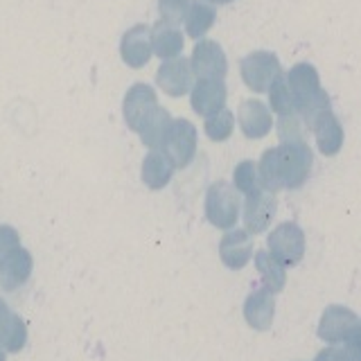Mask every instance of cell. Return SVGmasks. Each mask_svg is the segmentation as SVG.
Returning a JSON list of instances; mask_svg holds the SVG:
<instances>
[{
	"label": "cell",
	"instance_id": "22",
	"mask_svg": "<svg viewBox=\"0 0 361 361\" xmlns=\"http://www.w3.org/2000/svg\"><path fill=\"white\" fill-rule=\"evenodd\" d=\"M169 124H172V116H169L163 106H156L152 113H147L135 133L140 135V140L147 149H161Z\"/></svg>",
	"mask_w": 361,
	"mask_h": 361
},
{
	"label": "cell",
	"instance_id": "33",
	"mask_svg": "<svg viewBox=\"0 0 361 361\" xmlns=\"http://www.w3.org/2000/svg\"><path fill=\"white\" fill-rule=\"evenodd\" d=\"M0 361H5V350L0 348Z\"/></svg>",
	"mask_w": 361,
	"mask_h": 361
},
{
	"label": "cell",
	"instance_id": "26",
	"mask_svg": "<svg viewBox=\"0 0 361 361\" xmlns=\"http://www.w3.org/2000/svg\"><path fill=\"white\" fill-rule=\"evenodd\" d=\"M233 129H235V116L228 109H221L219 113L206 118V124H203V131H206V135L212 142L228 140L233 135Z\"/></svg>",
	"mask_w": 361,
	"mask_h": 361
},
{
	"label": "cell",
	"instance_id": "27",
	"mask_svg": "<svg viewBox=\"0 0 361 361\" xmlns=\"http://www.w3.org/2000/svg\"><path fill=\"white\" fill-rule=\"evenodd\" d=\"M233 185L244 197L253 195V192H257L259 188H262V183H259V174H257V163L242 161L240 165H237L235 172H233Z\"/></svg>",
	"mask_w": 361,
	"mask_h": 361
},
{
	"label": "cell",
	"instance_id": "6",
	"mask_svg": "<svg viewBox=\"0 0 361 361\" xmlns=\"http://www.w3.org/2000/svg\"><path fill=\"white\" fill-rule=\"evenodd\" d=\"M305 246H307L305 233L293 221L278 224L267 237V251L285 267H296L300 262L305 257Z\"/></svg>",
	"mask_w": 361,
	"mask_h": 361
},
{
	"label": "cell",
	"instance_id": "21",
	"mask_svg": "<svg viewBox=\"0 0 361 361\" xmlns=\"http://www.w3.org/2000/svg\"><path fill=\"white\" fill-rule=\"evenodd\" d=\"M152 50L165 61L174 59L183 50V34L172 23L158 20L152 27Z\"/></svg>",
	"mask_w": 361,
	"mask_h": 361
},
{
	"label": "cell",
	"instance_id": "15",
	"mask_svg": "<svg viewBox=\"0 0 361 361\" xmlns=\"http://www.w3.org/2000/svg\"><path fill=\"white\" fill-rule=\"evenodd\" d=\"M226 97H228V90H226L224 79H199L197 86L192 88V109L201 118H210L226 109Z\"/></svg>",
	"mask_w": 361,
	"mask_h": 361
},
{
	"label": "cell",
	"instance_id": "25",
	"mask_svg": "<svg viewBox=\"0 0 361 361\" xmlns=\"http://www.w3.org/2000/svg\"><path fill=\"white\" fill-rule=\"evenodd\" d=\"M269 102H271V109H274V113H278V116H291V113H296L287 77L282 73L274 79V84L269 86Z\"/></svg>",
	"mask_w": 361,
	"mask_h": 361
},
{
	"label": "cell",
	"instance_id": "3",
	"mask_svg": "<svg viewBox=\"0 0 361 361\" xmlns=\"http://www.w3.org/2000/svg\"><path fill=\"white\" fill-rule=\"evenodd\" d=\"M319 338L325 343H355L361 345V319L343 305H330L325 307L319 321Z\"/></svg>",
	"mask_w": 361,
	"mask_h": 361
},
{
	"label": "cell",
	"instance_id": "8",
	"mask_svg": "<svg viewBox=\"0 0 361 361\" xmlns=\"http://www.w3.org/2000/svg\"><path fill=\"white\" fill-rule=\"evenodd\" d=\"M242 79L253 93H264L280 75V61L274 52H253L242 59Z\"/></svg>",
	"mask_w": 361,
	"mask_h": 361
},
{
	"label": "cell",
	"instance_id": "31",
	"mask_svg": "<svg viewBox=\"0 0 361 361\" xmlns=\"http://www.w3.org/2000/svg\"><path fill=\"white\" fill-rule=\"evenodd\" d=\"M16 246H20L18 233L11 226H0V259H3L9 251H14Z\"/></svg>",
	"mask_w": 361,
	"mask_h": 361
},
{
	"label": "cell",
	"instance_id": "23",
	"mask_svg": "<svg viewBox=\"0 0 361 361\" xmlns=\"http://www.w3.org/2000/svg\"><path fill=\"white\" fill-rule=\"evenodd\" d=\"M255 269L257 274L262 276V282L269 291L280 293L287 285V267L280 264L278 259L271 255L269 251H257L255 253Z\"/></svg>",
	"mask_w": 361,
	"mask_h": 361
},
{
	"label": "cell",
	"instance_id": "30",
	"mask_svg": "<svg viewBox=\"0 0 361 361\" xmlns=\"http://www.w3.org/2000/svg\"><path fill=\"white\" fill-rule=\"evenodd\" d=\"M190 5H192V0H158L161 20L172 23V25H178V23H183Z\"/></svg>",
	"mask_w": 361,
	"mask_h": 361
},
{
	"label": "cell",
	"instance_id": "11",
	"mask_svg": "<svg viewBox=\"0 0 361 361\" xmlns=\"http://www.w3.org/2000/svg\"><path fill=\"white\" fill-rule=\"evenodd\" d=\"M192 77H195V73H192L190 59L174 56V59L163 61V66L158 68L156 84L161 86L169 97H180V95H185L190 90Z\"/></svg>",
	"mask_w": 361,
	"mask_h": 361
},
{
	"label": "cell",
	"instance_id": "28",
	"mask_svg": "<svg viewBox=\"0 0 361 361\" xmlns=\"http://www.w3.org/2000/svg\"><path fill=\"white\" fill-rule=\"evenodd\" d=\"M314 361H361V345L336 343V345L321 350Z\"/></svg>",
	"mask_w": 361,
	"mask_h": 361
},
{
	"label": "cell",
	"instance_id": "16",
	"mask_svg": "<svg viewBox=\"0 0 361 361\" xmlns=\"http://www.w3.org/2000/svg\"><path fill=\"white\" fill-rule=\"evenodd\" d=\"M240 129L246 138L259 140L269 135V131L274 129V118L271 111L267 109L264 102L259 99H244L240 104Z\"/></svg>",
	"mask_w": 361,
	"mask_h": 361
},
{
	"label": "cell",
	"instance_id": "20",
	"mask_svg": "<svg viewBox=\"0 0 361 361\" xmlns=\"http://www.w3.org/2000/svg\"><path fill=\"white\" fill-rule=\"evenodd\" d=\"M174 174L172 161L161 149H149L142 161V183L149 190H163Z\"/></svg>",
	"mask_w": 361,
	"mask_h": 361
},
{
	"label": "cell",
	"instance_id": "7",
	"mask_svg": "<svg viewBox=\"0 0 361 361\" xmlns=\"http://www.w3.org/2000/svg\"><path fill=\"white\" fill-rule=\"evenodd\" d=\"M314 138H316V147L323 156H336L341 152L343 140H345V133L338 118L332 113V106H327L323 111H319L316 116H312L307 122H305Z\"/></svg>",
	"mask_w": 361,
	"mask_h": 361
},
{
	"label": "cell",
	"instance_id": "19",
	"mask_svg": "<svg viewBox=\"0 0 361 361\" xmlns=\"http://www.w3.org/2000/svg\"><path fill=\"white\" fill-rule=\"evenodd\" d=\"M27 341V327L20 316L11 312L5 300H0V348L7 353H18Z\"/></svg>",
	"mask_w": 361,
	"mask_h": 361
},
{
	"label": "cell",
	"instance_id": "1",
	"mask_svg": "<svg viewBox=\"0 0 361 361\" xmlns=\"http://www.w3.org/2000/svg\"><path fill=\"white\" fill-rule=\"evenodd\" d=\"M285 77H287V84L293 97V109H296L302 124L312 116H316L319 111L330 106V97H327V93L321 88V79L314 66L296 63Z\"/></svg>",
	"mask_w": 361,
	"mask_h": 361
},
{
	"label": "cell",
	"instance_id": "18",
	"mask_svg": "<svg viewBox=\"0 0 361 361\" xmlns=\"http://www.w3.org/2000/svg\"><path fill=\"white\" fill-rule=\"evenodd\" d=\"M152 30L147 25H133L124 32L120 43V54L127 66L142 68L152 56Z\"/></svg>",
	"mask_w": 361,
	"mask_h": 361
},
{
	"label": "cell",
	"instance_id": "12",
	"mask_svg": "<svg viewBox=\"0 0 361 361\" xmlns=\"http://www.w3.org/2000/svg\"><path fill=\"white\" fill-rule=\"evenodd\" d=\"M219 257L221 262L233 269V271H240L244 269L253 257V237L246 228H231L221 237L219 242Z\"/></svg>",
	"mask_w": 361,
	"mask_h": 361
},
{
	"label": "cell",
	"instance_id": "24",
	"mask_svg": "<svg viewBox=\"0 0 361 361\" xmlns=\"http://www.w3.org/2000/svg\"><path fill=\"white\" fill-rule=\"evenodd\" d=\"M214 18H217V11H214L212 5L203 3V0H192V5H190V9H188V14H185V18H183L188 37H192V39H201L203 34H206V32L212 27Z\"/></svg>",
	"mask_w": 361,
	"mask_h": 361
},
{
	"label": "cell",
	"instance_id": "32",
	"mask_svg": "<svg viewBox=\"0 0 361 361\" xmlns=\"http://www.w3.org/2000/svg\"><path fill=\"white\" fill-rule=\"evenodd\" d=\"M210 3H217V5H224V3H231V0H210Z\"/></svg>",
	"mask_w": 361,
	"mask_h": 361
},
{
	"label": "cell",
	"instance_id": "4",
	"mask_svg": "<svg viewBox=\"0 0 361 361\" xmlns=\"http://www.w3.org/2000/svg\"><path fill=\"white\" fill-rule=\"evenodd\" d=\"M242 199L235 185L226 180H214L206 192V219L214 228L231 231L240 219Z\"/></svg>",
	"mask_w": 361,
	"mask_h": 361
},
{
	"label": "cell",
	"instance_id": "10",
	"mask_svg": "<svg viewBox=\"0 0 361 361\" xmlns=\"http://www.w3.org/2000/svg\"><path fill=\"white\" fill-rule=\"evenodd\" d=\"M276 210H278V201L274 192H269L264 188H259L253 195H248L244 201V226L246 231L251 235H259L264 233L271 219L276 217Z\"/></svg>",
	"mask_w": 361,
	"mask_h": 361
},
{
	"label": "cell",
	"instance_id": "13",
	"mask_svg": "<svg viewBox=\"0 0 361 361\" xmlns=\"http://www.w3.org/2000/svg\"><path fill=\"white\" fill-rule=\"evenodd\" d=\"M244 319L257 332L271 330L276 319V293L267 287L248 293V298L244 300Z\"/></svg>",
	"mask_w": 361,
	"mask_h": 361
},
{
	"label": "cell",
	"instance_id": "17",
	"mask_svg": "<svg viewBox=\"0 0 361 361\" xmlns=\"http://www.w3.org/2000/svg\"><path fill=\"white\" fill-rule=\"evenodd\" d=\"M32 274V255L23 246H16L0 259V287L5 291H14L25 285Z\"/></svg>",
	"mask_w": 361,
	"mask_h": 361
},
{
	"label": "cell",
	"instance_id": "5",
	"mask_svg": "<svg viewBox=\"0 0 361 361\" xmlns=\"http://www.w3.org/2000/svg\"><path fill=\"white\" fill-rule=\"evenodd\" d=\"M197 127L185 118H176L169 124L161 152L172 161L174 169H185L197 156Z\"/></svg>",
	"mask_w": 361,
	"mask_h": 361
},
{
	"label": "cell",
	"instance_id": "9",
	"mask_svg": "<svg viewBox=\"0 0 361 361\" xmlns=\"http://www.w3.org/2000/svg\"><path fill=\"white\" fill-rule=\"evenodd\" d=\"M190 66L195 77L199 79H224L226 73H228V61H226L221 45L208 39H203L195 45Z\"/></svg>",
	"mask_w": 361,
	"mask_h": 361
},
{
	"label": "cell",
	"instance_id": "2",
	"mask_svg": "<svg viewBox=\"0 0 361 361\" xmlns=\"http://www.w3.org/2000/svg\"><path fill=\"white\" fill-rule=\"evenodd\" d=\"M278 169L282 178V188L298 190L305 185V180L312 174L314 154L310 149L307 140H293V142H280L276 147Z\"/></svg>",
	"mask_w": 361,
	"mask_h": 361
},
{
	"label": "cell",
	"instance_id": "14",
	"mask_svg": "<svg viewBox=\"0 0 361 361\" xmlns=\"http://www.w3.org/2000/svg\"><path fill=\"white\" fill-rule=\"evenodd\" d=\"M158 106V97L154 93L152 86L147 84H133L122 102V113H124V122L131 131H138L140 122L145 120L147 113H152Z\"/></svg>",
	"mask_w": 361,
	"mask_h": 361
},
{
	"label": "cell",
	"instance_id": "29",
	"mask_svg": "<svg viewBox=\"0 0 361 361\" xmlns=\"http://www.w3.org/2000/svg\"><path fill=\"white\" fill-rule=\"evenodd\" d=\"M305 124L298 118V113H291V116H280L278 120V135L280 142H293V140H305Z\"/></svg>",
	"mask_w": 361,
	"mask_h": 361
}]
</instances>
